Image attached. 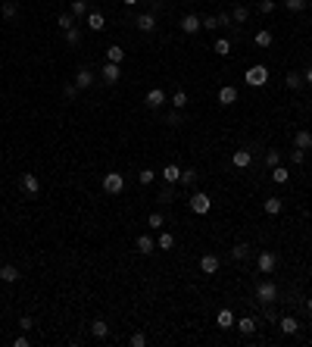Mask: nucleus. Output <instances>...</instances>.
Here are the masks:
<instances>
[{"label": "nucleus", "mask_w": 312, "mask_h": 347, "mask_svg": "<svg viewBox=\"0 0 312 347\" xmlns=\"http://www.w3.org/2000/svg\"><path fill=\"white\" fill-rule=\"evenodd\" d=\"M278 297H281V291H278V285H275L272 279H262V282L256 285V300H259L262 307H272Z\"/></svg>", "instance_id": "nucleus-1"}, {"label": "nucleus", "mask_w": 312, "mask_h": 347, "mask_svg": "<svg viewBox=\"0 0 312 347\" xmlns=\"http://www.w3.org/2000/svg\"><path fill=\"white\" fill-rule=\"evenodd\" d=\"M275 269H278V253L275 250H259L256 253V272L259 275H272Z\"/></svg>", "instance_id": "nucleus-2"}, {"label": "nucleus", "mask_w": 312, "mask_h": 347, "mask_svg": "<svg viewBox=\"0 0 312 347\" xmlns=\"http://www.w3.org/2000/svg\"><path fill=\"white\" fill-rule=\"evenodd\" d=\"M244 82L250 85V88H262L265 82H269V69H265L262 63H256V66H250L247 72H244Z\"/></svg>", "instance_id": "nucleus-3"}, {"label": "nucleus", "mask_w": 312, "mask_h": 347, "mask_svg": "<svg viewBox=\"0 0 312 347\" xmlns=\"http://www.w3.org/2000/svg\"><path fill=\"white\" fill-rule=\"evenodd\" d=\"M191 210L197 213V216H206V213L212 210V197L206 191H194L191 194Z\"/></svg>", "instance_id": "nucleus-4"}, {"label": "nucleus", "mask_w": 312, "mask_h": 347, "mask_svg": "<svg viewBox=\"0 0 312 347\" xmlns=\"http://www.w3.org/2000/svg\"><path fill=\"white\" fill-rule=\"evenodd\" d=\"M166 100H169V97H166L163 88H150L147 94H144V107H147V110H163Z\"/></svg>", "instance_id": "nucleus-5"}, {"label": "nucleus", "mask_w": 312, "mask_h": 347, "mask_svg": "<svg viewBox=\"0 0 312 347\" xmlns=\"http://www.w3.org/2000/svg\"><path fill=\"white\" fill-rule=\"evenodd\" d=\"M122 188H125L122 172H106V175H103V191L106 194H122Z\"/></svg>", "instance_id": "nucleus-6"}, {"label": "nucleus", "mask_w": 312, "mask_h": 347, "mask_svg": "<svg viewBox=\"0 0 312 347\" xmlns=\"http://www.w3.org/2000/svg\"><path fill=\"white\" fill-rule=\"evenodd\" d=\"M134 28L144 31V34H153L156 31V13H150V9H147V13H141V16L134 19Z\"/></svg>", "instance_id": "nucleus-7"}, {"label": "nucleus", "mask_w": 312, "mask_h": 347, "mask_svg": "<svg viewBox=\"0 0 312 347\" xmlns=\"http://www.w3.org/2000/svg\"><path fill=\"white\" fill-rule=\"evenodd\" d=\"M200 28H203V22H200L197 13H184V16H181V31H184V34H197Z\"/></svg>", "instance_id": "nucleus-8"}, {"label": "nucleus", "mask_w": 312, "mask_h": 347, "mask_svg": "<svg viewBox=\"0 0 312 347\" xmlns=\"http://www.w3.org/2000/svg\"><path fill=\"white\" fill-rule=\"evenodd\" d=\"M134 250L141 253V257H150V253L156 250V238L153 235H141V238L134 241Z\"/></svg>", "instance_id": "nucleus-9"}, {"label": "nucleus", "mask_w": 312, "mask_h": 347, "mask_svg": "<svg viewBox=\"0 0 312 347\" xmlns=\"http://www.w3.org/2000/svg\"><path fill=\"white\" fill-rule=\"evenodd\" d=\"M19 184H22V191H25V194H31V197H34V194H41V178L31 175V172H25V175L19 178Z\"/></svg>", "instance_id": "nucleus-10"}, {"label": "nucleus", "mask_w": 312, "mask_h": 347, "mask_svg": "<svg viewBox=\"0 0 312 347\" xmlns=\"http://www.w3.org/2000/svg\"><path fill=\"white\" fill-rule=\"evenodd\" d=\"M218 266H222V260H218L215 253H203V257H200V269H203V275H215V272H218Z\"/></svg>", "instance_id": "nucleus-11"}, {"label": "nucleus", "mask_w": 312, "mask_h": 347, "mask_svg": "<svg viewBox=\"0 0 312 347\" xmlns=\"http://www.w3.org/2000/svg\"><path fill=\"white\" fill-rule=\"evenodd\" d=\"M100 78L106 85H115L122 78V69H119V63H103V72H100Z\"/></svg>", "instance_id": "nucleus-12"}, {"label": "nucleus", "mask_w": 312, "mask_h": 347, "mask_svg": "<svg viewBox=\"0 0 312 347\" xmlns=\"http://www.w3.org/2000/svg\"><path fill=\"white\" fill-rule=\"evenodd\" d=\"M94 82H97V75L91 72V69H78V72H75V85H78V91H88Z\"/></svg>", "instance_id": "nucleus-13"}, {"label": "nucleus", "mask_w": 312, "mask_h": 347, "mask_svg": "<svg viewBox=\"0 0 312 347\" xmlns=\"http://www.w3.org/2000/svg\"><path fill=\"white\" fill-rule=\"evenodd\" d=\"M85 19H88V28L91 31H103V28H106V16H103L100 9H91Z\"/></svg>", "instance_id": "nucleus-14"}, {"label": "nucleus", "mask_w": 312, "mask_h": 347, "mask_svg": "<svg viewBox=\"0 0 312 347\" xmlns=\"http://www.w3.org/2000/svg\"><path fill=\"white\" fill-rule=\"evenodd\" d=\"M234 329L244 335V338H250V335H256V319H253V316H244V319L234 322Z\"/></svg>", "instance_id": "nucleus-15"}, {"label": "nucleus", "mask_w": 312, "mask_h": 347, "mask_svg": "<svg viewBox=\"0 0 312 347\" xmlns=\"http://www.w3.org/2000/svg\"><path fill=\"white\" fill-rule=\"evenodd\" d=\"M250 160H253V154H250L247 147H244V150H234V154H231V166L247 169V166H250Z\"/></svg>", "instance_id": "nucleus-16"}, {"label": "nucleus", "mask_w": 312, "mask_h": 347, "mask_svg": "<svg viewBox=\"0 0 312 347\" xmlns=\"http://www.w3.org/2000/svg\"><path fill=\"white\" fill-rule=\"evenodd\" d=\"M234 322H237V319H234V313H231L228 307L218 310V316H215V326H218V329H234Z\"/></svg>", "instance_id": "nucleus-17"}, {"label": "nucleus", "mask_w": 312, "mask_h": 347, "mask_svg": "<svg viewBox=\"0 0 312 347\" xmlns=\"http://www.w3.org/2000/svg\"><path fill=\"white\" fill-rule=\"evenodd\" d=\"M163 181H166V184H178V181H181V166L169 163V166L163 169Z\"/></svg>", "instance_id": "nucleus-18"}, {"label": "nucleus", "mask_w": 312, "mask_h": 347, "mask_svg": "<svg viewBox=\"0 0 312 347\" xmlns=\"http://www.w3.org/2000/svg\"><path fill=\"white\" fill-rule=\"evenodd\" d=\"M278 329H281V335H297L300 332V322L294 316H281L278 319Z\"/></svg>", "instance_id": "nucleus-19"}, {"label": "nucleus", "mask_w": 312, "mask_h": 347, "mask_svg": "<svg viewBox=\"0 0 312 347\" xmlns=\"http://www.w3.org/2000/svg\"><path fill=\"white\" fill-rule=\"evenodd\" d=\"M218 103H222V107H231V103H237V88L225 85L222 91H218Z\"/></svg>", "instance_id": "nucleus-20"}, {"label": "nucleus", "mask_w": 312, "mask_h": 347, "mask_svg": "<svg viewBox=\"0 0 312 347\" xmlns=\"http://www.w3.org/2000/svg\"><path fill=\"white\" fill-rule=\"evenodd\" d=\"M175 247V235L172 231H159L156 235V250H172Z\"/></svg>", "instance_id": "nucleus-21"}, {"label": "nucleus", "mask_w": 312, "mask_h": 347, "mask_svg": "<svg viewBox=\"0 0 312 347\" xmlns=\"http://www.w3.org/2000/svg\"><path fill=\"white\" fill-rule=\"evenodd\" d=\"M69 13H72L75 19H85V16L91 13V3H88V0H72V6H69Z\"/></svg>", "instance_id": "nucleus-22"}, {"label": "nucleus", "mask_w": 312, "mask_h": 347, "mask_svg": "<svg viewBox=\"0 0 312 347\" xmlns=\"http://www.w3.org/2000/svg\"><path fill=\"white\" fill-rule=\"evenodd\" d=\"M294 144H297L300 150H309V147H312V132H309V129H300V132L294 135Z\"/></svg>", "instance_id": "nucleus-23"}, {"label": "nucleus", "mask_w": 312, "mask_h": 347, "mask_svg": "<svg viewBox=\"0 0 312 347\" xmlns=\"http://www.w3.org/2000/svg\"><path fill=\"white\" fill-rule=\"evenodd\" d=\"M262 210L269 213V216H281V210H284V203H281V197H265V203H262Z\"/></svg>", "instance_id": "nucleus-24"}, {"label": "nucleus", "mask_w": 312, "mask_h": 347, "mask_svg": "<svg viewBox=\"0 0 312 347\" xmlns=\"http://www.w3.org/2000/svg\"><path fill=\"white\" fill-rule=\"evenodd\" d=\"M91 335H94V338H106V335H109V326H106V319H94V322H91Z\"/></svg>", "instance_id": "nucleus-25"}, {"label": "nucleus", "mask_w": 312, "mask_h": 347, "mask_svg": "<svg viewBox=\"0 0 312 347\" xmlns=\"http://www.w3.org/2000/svg\"><path fill=\"white\" fill-rule=\"evenodd\" d=\"M272 181H275V184H287V181H291V172H287L281 163L272 166Z\"/></svg>", "instance_id": "nucleus-26"}, {"label": "nucleus", "mask_w": 312, "mask_h": 347, "mask_svg": "<svg viewBox=\"0 0 312 347\" xmlns=\"http://www.w3.org/2000/svg\"><path fill=\"white\" fill-rule=\"evenodd\" d=\"M0 16H3L6 22H9V19H16V16H19V6H16V0H3V6H0Z\"/></svg>", "instance_id": "nucleus-27"}, {"label": "nucleus", "mask_w": 312, "mask_h": 347, "mask_svg": "<svg viewBox=\"0 0 312 347\" xmlns=\"http://www.w3.org/2000/svg\"><path fill=\"white\" fill-rule=\"evenodd\" d=\"M247 19H250V9H247L244 3H237L234 9H231V22H237V25H244Z\"/></svg>", "instance_id": "nucleus-28"}, {"label": "nucleus", "mask_w": 312, "mask_h": 347, "mask_svg": "<svg viewBox=\"0 0 312 347\" xmlns=\"http://www.w3.org/2000/svg\"><path fill=\"white\" fill-rule=\"evenodd\" d=\"M284 85L291 88V91H300L306 82H303V72H287V78H284Z\"/></svg>", "instance_id": "nucleus-29"}, {"label": "nucleus", "mask_w": 312, "mask_h": 347, "mask_svg": "<svg viewBox=\"0 0 312 347\" xmlns=\"http://www.w3.org/2000/svg\"><path fill=\"white\" fill-rule=\"evenodd\" d=\"M0 279L6 285H13V282H19V269L16 266H0Z\"/></svg>", "instance_id": "nucleus-30"}, {"label": "nucleus", "mask_w": 312, "mask_h": 347, "mask_svg": "<svg viewBox=\"0 0 312 347\" xmlns=\"http://www.w3.org/2000/svg\"><path fill=\"white\" fill-rule=\"evenodd\" d=\"M56 28H60V31L75 28V16L72 13H60V16H56Z\"/></svg>", "instance_id": "nucleus-31"}, {"label": "nucleus", "mask_w": 312, "mask_h": 347, "mask_svg": "<svg viewBox=\"0 0 312 347\" xmlns=\"http://www.w3.org/2000/svg\"><path fill=\"white\" fill-rule=\"evenodd\" d=\"M253 41H256V47H272V41H275V38H272V31H269V28H259Z\"/></svg>", "instance_id": "nucleus-32"}, {"label": "nucleus", "mask_w": 312, "mask_h": 347, "mask_svg": "<svg viewBox=\"0 0 312 347\" xmlns=\"http://www.w3.org/2000/svg\"><path fill=\"white\" fill-rule=\"evenodd\" d=\"M169 103H172V110H184V107H188V94H184V91L178 88L175 94L169 97Z\"/></svg>", "instance_id": "nucleus-33"}, {"label": "nucleus", "mask_w": 312, "mask_h": 347, "mask_svg": "<svg viewBox=\"0 0 312 347\" xmlns=\"http://www.w3.org/2000/svg\"><path fill=\"white\" fill-rule=\"evenodd\" d=\"M197 178H200V175H197V169H184L178 184H184V188H194V184H197Z\"/></svg>", "instance_id": "nucleus-34"}, {"label": "nucleus", "mask_w": 312, "mask_h": 347, "mask_svg": "<svg viewBox=\"0 0 312 347\" xmlns=\"http://www.w3.org/2000/svg\"><path fill=\"white\" fill-rule=\"evenodd\" d=\"M284 9H291V13H303V9L309 6V0H281Z\"/></svg>", "instance_id": "nucleus-35"}, {"label": "nucleus", "mask_w": 312, "mask_h": 347, "mask_svg": "<svg viewBox=\"0 0 312 347\" xmlns=\"http://www.w3.org/2000/svg\"><path fill=\"white\" fill-rule=\"evenodd\" d=\"M125 60V50L119 47V44H112V47L106 50V63H122Z\"/></svg>", "instance_id": "nucleus-36"}, {"label": "nucleus", "mask_w": 312, "mask_h": 347, "mask_svg": "<svg viewBox=\"0 0 312 347\" xmlns=\"http://www.w3.org/2000/svg\"><path fill=\"white\" fill-rule=\"evenodd\" d=\"M250 257V244H234L231 247V260H247Z\"/></svg>", "instance_id": "nucleus-37"}, {"label": "nucleus", "mask_w": 312, "mask_h": 347, "mask_svg": "<svg viewBox=\"0 0 312 347\" xmlns=\"http://www.w3.org/2000/svg\"><path fill=\"white\" fill-rule=\"evenodd\" d=\"M63 34H66V44H69V47H78V44H82V31H78V28H69Z\"/></svg>", "instance_id": "nucleus-38"}, {"label": "nucleus", "mask_w": 312, "mask_h": 347, "mask_svg": "<svg viewBox=\"0 0 312 347\" xmlns=\"http://www.w3.org/2000/svg\"><path fill=\"white\" fill-rule=\"evenodd\" d=\"M212 50H215L218 56H228V53H231V41H228V38H218V41L212 44Z\"/></svg>", "instance_id": "nucleus-39"}, {"label": "nucleus", "mask_w": 312, "mask_h": 347, "mask_svg": "<svg viewBox=\"0 0 312 347\" xmlns=\"http://www.w3.org/2000/svg\"><path fill=\"white\" fill-rule=\"evenodd\" d=\"M147 225H150V228H153V231H159V228H163V225H166V219H163V213H150V216H147Z\"/></svg>", "instance_id": "nucleus-40"}, {"label": "nucleus", "mask_w": 312, "mask_h": 347, "mask_svg": "<svg viewBox=\"0 0 312 347\" xmlns=\"http://www.w3.org/2000/svg\"><path fill=\"white\" fill-rule=\"evenodd\" d=\"M137 181H141V184H153L156 181V172L153 169H141V172H137Z\"/></svg>", "instance_id": "nucleus-41"}, {"label": "nucleus", "mask_w": 312, "mask_h": 347, "mask_svg": "<svg viewBox=\"0 0 312 347\" xmlns=\"http://www.w3.org/2000/svg\"><path fill=\"white\" fill-rule=\"evenodd\" d=\"M265 163H269V166H278V163H281V150L269 147V150H265Z\"/></svg>", "instance_id": "nucleus-42"}, {"label": "nucleus", "mask_w": 312, "mask_h": 347, "mask_svg": "<svg viewBox=\"0 0 312 347\" xmlns=\"http://www.w3.org/2000/svg\"><path fill=\"white\" fill-rule=\"evenodd\" d=\"M172 197H175V184H166V188L159 191V203H172Z\"/></svg>", "instance_id": "nucleus-43"}, {"label": "nucleus", "mask_w": 312, "mask_h": 347, "mask_svg": "<svg viewBox=\"0 0 312 347\" xmlns=\"http://www.w3.org/2000/svg\"><path fill=\"white\" fill-rule=\"evenodd\" d=\"M291 163H297V166H303V163H306V150H300V147H294V150H291Z\"/></svg>", "instance_id": "nucleus-44"}, {"label": "nucleus", "mask_w": 312, "mask_h": 347, "mask_svg": "<svg viewBox=\"0 0 312 347\" xmlns=\"http://www.w3.org/2000/svg\"><path fill=\"white\" fill-rule=\"evenodd\" d=\"M166 125H181V110H169L166 113Z\"/></svg>", "instance_id": "nucleus-45"}, {"label": "nucleus", "mask_w": 312, "mask_h": 347, "mask_svg": "<svg viewBox=\"0 0 312 347\" xmlns=\"http://www.w3.org/2000/svg\"><path fill=\"white\" fill-rule=\"evenodd\" d=\"M128 344H131V347H144V344H147V335H144V332H134L131 338H128Z\"/></svg>", "instance_id": "nucleus-46"}, {"label": "nucleus", "mask_w": 312, "mask_h": 347, "mask_svg": "<svg viewBox=\"0 0 312 347\" xmlns=\"http://www.w3.org/2000/svg\"><path fill=\"white\" fill-rule=\"evenodd\" d=\"M200 22H203V28H206V31H212V28H218V16H203Z\"/></svg>", "instance_id": "nucleus-47"}, {"label": "nucleus", "mask_w": 312, "mask_h": 347, "mask_svg": "<svg viewBox=\"0 0 312 347\" xmlns=\"http://www.w3.org/2000/svg\"><path fill=\"white\" fill-rule=\"evenodd\" d=\"M63 97H66V100H75V97H78V85H75V82L66 85V88H63Z\"/></svg>", "instance_id": "nucleus-48"}, {"label": "nucleus", "mask_w": 312, "mask_h": 347, "mask_svg": "<svg viewBox=\"0 0 312 347\" xmlns=\"http://www.w3.org/2000/svg\"><path fill=\"white\" fill-rule=\"evenodd\" d=\"M275 9V0H259V13H272Z\"/></svg>", "instance_id": "nucleus-49"}, {"label": "nucleus", "mask_w": 312, "mask_h": 347, "mask_svg": "<svg viewBox=\"0 0 312 347\" xmlns=\"http://www.w3.org/2000/svg\"><path fill=\"white\" fill-rule=\"evenodd\" d=\"M31 326H34L31 316H22V319H19V329H22V332H31Z\"/></svg>", "instance_id": "nucleus-50"}, {"label": "nucleus", "mask_w": 312, "mask_h": 347, "mask_svg": "<svg viewBox=\"0 0 312 347\" xmlns=\"http://www.w3.org/2000/svg\"><path fill=\"white\" fill-rule=\"evenodd\" d=\"M13 344H16V347H28V344H31V338H28V335H19Z\"/></svg>", "instance_id": "nucleus-51"}, {"label": "nucleus", "mask_w": 312, "mask_h": 347, "mask_svg": "<svg viewBox=\"0 0 312 347\" xmlns=\"http://www.w3.org/2000/svg\"><path fill=\"white\" fill-rule=\"evenodd\" d=\"M218 25H231V13H218Z\"/></svg>", "instance_id": "nucleus-52"}, {"label": "nucleus", "mask_w": 312, "mask_h": 347, "mask_svg": "<svg viewBox=\"0 0 312 347\" xmlns=\"http://www.w3.org/2000/svg\"><path fill=\"white\" fill-rule=\"evenodd\" d=\"M303 82H306V85H312V66H309L306 72H303Z\"/></svg>", "instance_id": "nucleus-53"}, {"label": "nucleus", "mask_w": 312, "mask_h": 347, "mask_svg": "<svg viewBox=\"0 0 312 347\" xmlns=\"http://www.w3.org/2000/svg\"><path fill=\"white\" fill-rule=\"evenodd\" d=\"M122 3H125V6H137V3H141V0H122Z\"/></svg>", "instance_id": "nucleus-54"}, {"label": "nucleus", "mask_w": 312, "mask_h": 347, "mask_svg": "<svg viewBox=\"0 0 312 347\" xmlns=\"http://www.w3.org/2000/svg\"><path fill=\"white\" fill-rule=\"evenodd\" d=\"M306 310H309V313H312V297H306Z\"/></svg>", "instance_id": "nucleus-55"}]
</instances>
